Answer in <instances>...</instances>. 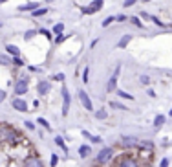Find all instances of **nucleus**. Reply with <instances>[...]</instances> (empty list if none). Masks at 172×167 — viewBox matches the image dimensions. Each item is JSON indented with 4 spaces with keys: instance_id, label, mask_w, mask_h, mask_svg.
Returning a JSON list of instances; mask_svg holds the SVG:
<instances>
[{
    "instance_id": "obj_1",
    "label": "nucleus",
    "mask_w": 172,
    "mask_h": 167,
    "mask_svg": "<svg viewBox=\"0 0 172 167\" xmlns=\"http://www.w3.org/2000/svg\"><path fill=\"white\" fill-rule=\"evenodd\" d=\"M20 141V132L15 130L9 125H0V143L6 145H15Z\"/></svg>"
},
{
    "instance_id": "obj_2",
    "label": "nucleus",
    "mask_w": 172,
    "mask_h": 167,
    "mask_svg": "<svg viewBox=\"0 0 172 167\" xmlns=\"http://www.w3.org/2000/svg\"><path fill=\"white\" fill-rule=\"evenodd\" d=\"M112 167H141V163H139V160L136 158L134 154L123 152V154H119V156L114 158Z\"/></svg>"
},
{
    "instance_id": "obj_3",
    "label": "nucleus",
    "mask_w": 172,
    "mask_h": 167,
    "mask_svg": "<svg viewBox=\"0 0 172 167\" xmlns=\"http://www.w3.org/2000/svg\"><path fill=\"white\" fill-rule=\"evenodd\" d=\"M114 158H115V149L114 147H103L99 151V154L95 156V163L97 165H106V163L114 162Z\"/></svg>"
},
{
    "instance_id": "obj_4",
    "label": "nucleus",
    "mask_w": 172,
    "mask_h": 167,
    "mask_svg": "<svg viewBox=\"0 0 172 167\" xmlns=\"http://www.w3.org/2000/svg\"><path fill=\"white\" fill-rule=\"evenodd\" d=\"M28 90H29V79L28 77H18L13 85L15 96H24V94H28Z\"/></svg>"
},
{
    "instance_id": "obj_5",
    "label": "nucleus",
    "mask_w": 172,
    "mask_h": 167,
    "mask_svg": "<svg viewBox=\"0 0 172 167\" xmlns=\"http://www.w3.org/2000/svg\"><path fill=\"white\" fill-rule=\"evenodd\" d=\"M103 6H104V0H92L88 6L81 7V11H82L84 15H93V13H97Z\"/></svg>"
},
{
    "instance_id": "obj_6",
    "label": "nucleus",
    "mask_w": 172,
    "mask_h": 167,
    "mask_svg": "<svg viewBox=\"0 0 172 167\" xmlns=\"http://www.w3.org/2000/svg\"><path fill=\"white\" fill-rule=\"evenodd\" d=\"M70 105H71V96L66 86H62V116H68L70 112Z\"/></svg>"
},
{
    "instance_id": "obj_7",
    "label": "nucleus",
    "mask_w": 172,
    "mask_h": 167,
    "mask_svg": "<svg viewBox=\"0 0 172 167\" xmlns=\"http://www.w3.org/2000/svg\"><path fill=\"white\" fill-rule=\"evenodd\" d=\"M77 96H79V101H81V105L86 108V110H88V112H92L93 110V103H92V99H90V96H88V94H86L82 88L77 92Z\"/></svg>"
},
{
    "instance_id": "obj_8",
    "label": "nucleus",
    "mask_w": 172,
    "mask_h": 167,
    "mask_svg": "<svg viewBox=\"0 0 172 167\" xmlns=\"http://www.w3.org/2000/svg\"><path fill=\"white\" fill-rule=\"evenodd\" d=\"M22 167H44V162H42V158H39L37 154H29L24 160Z\"/></svg>"
},
{
    "instance_id": "obj_9",
    "label": "nucleus",
    "mask_w": 172,
    "mask_h": 167,
    "mask_svg": "<svg viewBox=\"0 0 172 167\" xmlns=\"http://www.w3.org/2000/svg\"><path fill=\"white\" fill-rule=\"evenodd\" d=\"M119 72H121V66H117L115 68V72H114V75L108 79V85H106V92H115L117 88V75H119Z\"/></svg>"
},
{
    "instance_id": "obj_10",
    "label": "nucleus",
    "mask_w": 172,
    "mask_h": 167,
    "mask_svg": "<svg viewBox=\"0 0 172 167\" xmlns=\"http://www.w3.org/2000/svg\"><path fill=\"white\" fill-rule=\"evenodd\" d=\"M11 105H13V108L15 110H18V112H28V103L22 99V97H15L13 101H11Z\"/></svg>"
},
{
    "instance_id": "obj_11",
    "label": "nucleus",
    "mask_w": 172,
    "mask_h": 167,
    "mask_svg": "<svg viewBox=\"0 0 172 167\" xmlns=\"http://www.w3.org/2000/svg\"><path fill=\"white\" fill-rule=\"evenodd\" d=\"M137 143H139V140H137L136 136H123V138H121V145H123V147L136 149V147H137Z\"/></svg>"
},
{
    "instance_id": "obj_12",
    "label": "nucleus",
    "mask_w": 172,
    "mask_h": 167,
    "mask_svg": "<svg viewBox=\"0 0 172 167\" xmlns=\"http://www.w3.org/2000/svg\"><path fill=\"white\" fill-rule=\"evenodd\" d=\"M50 90H51V83L50 81H40L39 85H37L39 96H46V94H50Z\"/></svg>"
},
{
    "instance_id": "obj_13",
    "label": "nucleus",
    "mask_w": 172,
    "mask_h": 167,
    "mask_svg": "<svg viewBox=\"0 0 172 167\" xmlns=\"http://www.w3.org/2000/svg\"><path fill=\"white\" fill-rule=\"evenodd\" d=\"M6 51L9 57H20V48L15 44H6Z\"/></svg>"
},
{
    "instance_id": "obj_14",
    "label": "nucleus",
    "mask_w": 172,
    "mask_h": 167,
    "mask_svg": "<svg viewBox=\"0 0 172 167\" xmlns=\"http://www.w3.org/2000/svg\"><path fill=\"white\" fill-rule=\"evenodd\" d=\"M39 7H40L39 2H28V4H24V6H20L18 9H20V11H31V13H33L35 9H39Z\"/></svg>"
},
{
    "instance_id": "obj_15",
    "label": "nucleus",
    "mask_w": 172,
    "mask_h": 167,
    "mask_svg": "<svg viewBox=\"0 0 172 167\" xmlns=\"http://www.w3.org/2000/svg\"><path fill=\"white\" fill-rule=\"evenodd\" d=\"M79 156L81 158H90L92 156V147L90 145H81L79 147Z\"/></svg>"
},
{
    "instance_id": "obj_16",
    "label": "nucleus",
    "mask_w": 172,
    "mask_h": 167,
    "mask_svg": "<svg viewBox=\"0 0 172 167\" xmlns=\"http://www.w3.org/2000/svg\"><path fill=\"white\" fill-rule=\"evenodd\" d=\"M165 119H167V118L163 116V114H157V116L154 118V129H157V130H159V129L165 125Z\"/></svg>"
},
{
    "instance_id": "obj_17",
    "label": "nucleus",
    "mask_w": 172,
    "mask_h": 167,
    "mask_svg": "<svg viewBox=\"0 0 172 167\" xmlns=\"http://www.w3.org/2000/svg\"><path fill=\"white\" fill-rule=\"evenodd\" d=\"M82 136H84L86 140H90L92 143H101V141H103V138H101V136H93V134H90L88 130H82Z\"/></svg>"
},
{
    "instance_id": "obj_18",
    "label": "nucleus",
    "mask_w": 172,
    "mask_h": 167,
    "mask_svg": "<svg viewBox=\"0 0 172 167\" xmlns=\"http://www.w3.org/2000/svg\"><path fill=\"white\" fill-rule=\"evenodd\" d=\"M132 39H134L132 35H123V37H121V40L117 42V48H126L128 44H130V40H132Z\"/></svg>"
},
{
    "instance_id": "obj_19",
    "label": "nucleus",
    "mask_w": 172,
    "mask_h": 167,
    "mask_svg": "<svg viewBox=\"0 0 172 167\" xmlns=\"http://www.w3.org/2000/svg\"><path fill=\"white\" fill-rule=\"evenodd\" d=\"M0 64H2V66H13V57L0 53Z\"/></svg>"
},
{
    "instance_id": "obj_20",
    "label": "nucleus",
    "mask_w": 172,
    "mask_h": 167,
    "mask_svg": "<svg viewBox=\"0 0 172 167\" xmlns=\"http://www.w3.org/2000/svg\"><path fill=\"white\" fill-rule=\"evenodd\" d=\"M115 96H117V97H121V99H130V101L134 99L132 94H128V92H125V90H119V88L115 90Z\"/></svg>"
},
{
    "instance_id": "obj_21",
    "label": "nucleus",
    "mask_w": 172,
    "mask_h": 167,
    "mask_svg": "<svg viewBox=\"0 0 172 167\" xmlns=\"http://www.w3.org/2000/svg\"><path fill=\"white\" fill-rule=\"evenodd\" d=\"M110 107H112V108H115V110H123V112H128V107H125L123 103H119V101H110Z\"/></svg>"
},
{
    "instance_id": "obj_22",
    "label": "nucleus",
    "mask_w": 172,
    "mask_h": 167,
    "mask_svg": "<svg viewBox=\"0 0 172 167\" xmlns=\"http://www.w3.org/2000/svg\"><path fill=\"white\" fill-rule=\"evenodd\" d=\"M128 20H130V22H132L136 28H139V29H143V28H145V24L141 22V18H139V17H128Z\"/></svg>"
},
{
    "instance_id": "obj_23",
    "label": "nucleus",
    "mask_w": 172,
    "mask_h": 167,
    "mask_svg": "<svg viewBox=\"0 0 172 167\" xmlns=\"http://www.w3.org/2000/svg\"><path fill=\"white\" fill-rule=\"evenodd\" d=\"M46 13H48V7H39V9H35V11L31 13V15H33L35 18H39V17H44Z\"/></svg>"
},
{
    "instance_id": "obj_24",
    "label": "nucleus",
    "mask_w": 172,
    "mask_h": 167,
    "mask_svg": "<svg viewBox=\"0 0 172 167\" xmlns=\"http://www.w3.org/2000/svg\"><path fill=\"white\" fill-rule=\"evenodd\" d=\"M95 118H97V119H106V118H108V112H106L104 108H99L97 112H95Z\"/></svg>"
},
{
    "instance_id": "obj_25",
    "label": "nucleus",
    "mask_w": 172,
    "mask_h": 167,
    "mask_svg": "<svg viewBox=\"0 0 172 167\" xmlns=\"http://www.w3.org/2000/svg\"><path fill=\"white\" fill-rule=\"evenodd\" d=\"M112 22H115V17H114V15H110V17H106V18L103 20V22H101V26H103V28H108V26H110Z\"/></svg>"
},
{
    "instance_id": "obj_26",
    "label": "nucleus",
    "mask_w": 172,
    "mask_h": 167,
    "mask_svg": "<svg viewBox=\"0 0 172 167\" xmlns=\"http://www.w3.org/2000/svg\"><path fill=\"white\" fill-rule=\"evenodd\" d=\"M39 125H40V127H44V130H51L50 121H48V119H44V118H39Z\"/></svg>"
},
{
    "instance_id": "obj_27",
    "label": "nucleus",
    "mask_w": 172,
    "mask_h": 167,
    "mask_svg": "<svg viewBox=\"0 0 172 167\" xmlns=\"http://www.w3.org/2000/svg\"><path fill=\"white\" fill-rule=\"evenodd\" d=\"M62 31H64V24L62 22H57L55 26H53V33H55V35H60Z\"/></svg>"
},
{
    "instance_id": "obj_28",
    "label": "nucleus",
    "mask_w": 172,
    "mask_h": 167,
    "mask_svg": "<svg viewBox=\"0 0 172 167\" xmlns=\"http://www.w3.org/2000/svg\"><path fill=\"white\" fill-rule=\"evenodd\" d=\"M55 143L59 145V147H60L62 151H68V147L64 145V140H62V136H55Z\"/></svg>"
},
{
    "instance_id": "obj_29",
    "label": "nucleus",
    "mask_w": 172,
    "mask_h": 167,
    "mask_svg": "<svg viewBox=\"0 0 172 167\" xmlns=\"http://www.w3.org/2000/svg\"><path fill=\"white\" fill-rule=\"evenodd\" d=\"M37 33H39L37 29H29V31H26V33H24V39H26V40H31V39H33Z\"/></svg>"
},
{
    "instance_id": "obj_30",
    "label": "nucleus",
    "mask_w": 172,
    "mask_h": 167,
    "mask_svg": "<svg viewBox=\"0 0 172 167\" xmlns=\"http://www.w3.org/2000/svg\"><path fill=\"white\" fill-rule=\"evenodd\" d=\"M66 39H68V35L60 33V35H55V39H53V40H55V44H60V42H64Z\"/></svg>"
},
{
    "instance_id": "obj_31",
    "label": "nucleus",
    "mask_w": 172,
    "mask_h": 167,
    "mask_svg": "<svg viewBox=\"0 0 172 167\" xmlns=\"http://www.w3.org/2000/svg\"><path fill=\"white\" fill-rule=\"evenodd\" d=\"M88 79H90V68L86 66V68L82 70V83H88Z\"/></svg>"
},
{
    "instance_id": "obj_32",
    "label": "nucleus",
    "mask_w": 172,
    "mask_h": 167,
    "mask_svg": "<svg viewBox=\"0 0 172 167\" xmlns=\"http://www.w3.org/2000/svg\"><path fill=\"white\" fill-rule=\"evenodd\" d=\"M170 165V160L167 158V156H163V158L159 160V167H168Z\"/></svg>"
},
{
    "instance_id": "obj_33",
    "label": "nucleus",
    "mask_w": 172,
    "mask_h": 167,
    "mask_svg": "<svg viewBox=\"0 0 172 167\" xmlns=\"http://www.w3.org/2000/svg\"><path fill=\"white\" fill-rule=\"evenodd\" d=\"M57 163H59V156H57V154H51V162H50V165H51V167H57Z\"/></svg>"
},
{
    "instance_id": "obj_34",
    "label": "nucleus",
    "mask_w": 172,
    "mask_h": 167,
    "mask_svg": "<svg viewBox=\"0 0 172 167\" xmlns=\"http://www.w3.org/2000/svg\"><path fill=\"white\" fill-rule=\"evenodd\" d=\"M24 127H26L28 130H35V129H37V127H35V123H33V121H26V123H24Z\"/></svg>"
},
{
    "instance_id": "obj_35",
    "label": "nucleus",
    "mask_w": 172,
    "mask_h": 167,
    "mask_svg": "<svg viewBox=\"0 0 172 167\" xmlns=\"http://www.w3.org/2000/svg\"><path fill=\"white\" fill-rule=\"evenodd\" d=\"M139 81H141V85H148V83H150V77H148V75H139Z\"/></svg>"
},
{
    "instance_id": "obj_36",
    "label": "nucleus",
    "mask_w": 172,
    "mask_h": 167,
    "mask_svg": "<svg viewBox=\"0 0 172 167\" xmlns=\"http://www.w3.org/2000/svg\"><path fill=\"white\" fill-rule=\"evenodd\" d=\"M125 20H128L126 15H115V22H125Z\"/></svg>"
},
{
    "instance_id": "obj_37",
    "label": "nucleus",
    "mask_w": 172,
    "mask_h": 167,
    "mask_svg": "<svg viewBox=\"0 0 172 167\" xmlns=\"http://www.w3.org/2000/svg\"><path fill=\"white\" fill-rule=\"evenodd\" d=\"M136 2H137V0H125V2H123V6H125V7H130V6H134Z\"/></svg>"
},
{
    "instance_id": "obj_38",
    "label": "nucleus",
    "mask_w": 172,
    "mask_h": 167,
    "mask_svg": "<svg viewBox=\"0 0 172 167\" xmlns=\"http://www.w3.org/2000/svg\"><path fill=\"white\" fill-rule=\"evenodd\" d=\"M39 33H42V35H44V37H48V39H51V33H50V31H48V29H40V31H39Z\"/></svg>"
},
{
    "instance_id": "obj_39",
    "label": "nucleus",
    "mask_w": 172,
    "mask_h": 167,
    "mask_svg": "<svg viewBox=\"0 0 172 167\" xmlns=\"http://www.w3.org/2000/svg\"><path fill=\"white\" fill-rule=\"evenodd\" d=\"M13 64H17V66H22V61H20V57H13Z\"/></svg>"
},
{
    "instance_id": "obj_40",
    "label": "nucleus",
    "mask_w": 172,
    "mask_h": 167,
    "mask_svg": "<svg viewBox=\"0 0 172 167\" xmlns=\"http://www.w3.org/2000/svg\"><path fill=\"white\" fill-rule=\"evenodd\" d=\"M6 99V90H0V103Z\"/></svg>"
},
{
    "instance_id": "obj_41",
    "label": "nucleus",
    "mask_w": 172,
    "mask_h": 167,
    "mask_svg": "<svg viewBox=\"0 0 172 167\" xmlns=\"http://www.w3.org/2000/svg\"><path fill=\"white\" fill-rule=\"evenodd\" d=\"M55 81H64V74H57L55 75Z\"/></svg>"
},
{
    "instance_id": "obj_42",
    "label": "nucleus",
    "mask_w": 172,
    "mask_h": 167,
    "mask_svg": "<svg viewBox=\"0 0 172 167\" xmlns=\"http://www.w3.org/2000/svg\"><path fill=\"white\" fill-rule=\"evenodd\" d=\"M168 116H172V108H170V112H168Z\"/></svg>"
},
{
    "instance_id": "obj_43",
    "label": "nucleus",
    "mask_w": 172,
    "mask_h": 167,
    "mask_svg": "<svg viewBox=\"0 0 172 167\" xmlns=\"http://www.w3.org/2000/svg\"><path fill=\"white\" fill-rule=\"evenodd\" d=\"M2 2H7V0H0V4H2Z\"/></svg>"
},
{
    "instance_id": "obj_44",
    "label": "nucleus",
    "mask_w": 172,
    "mask_h": 167,
    "mask_svg": "<svg viewBox=\"0 0 172 167\" xmlns=\"http://www.w3.org/2000/svg\"><path fill=\"white\" fill-rule=\"evenodd\" d=\"M0 28H2V22H0Z\"/></svg>"
}]
</instances>
